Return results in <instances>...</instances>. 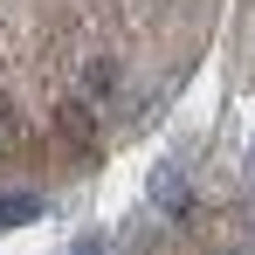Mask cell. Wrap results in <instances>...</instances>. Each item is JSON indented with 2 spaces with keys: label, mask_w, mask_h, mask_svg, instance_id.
Listing matches in <instances>:
<instances>
[{
  "label": "cell",
  "mask_w": 255,
  "mask_h": 255,
  "mask_svg": "<svg viewBox=\"0 0 255 255\" xmlns=\"http://www.w3.org/2000/svg\"><path fill=\"white\" fill-rule=\"evenodd\" d=\"M42 214V193H0V228H28Z\"/></svg>",
  "instance_id": "obj_2"
},
{
  "label": "cell",
  "mask_w": 255,
  "mask_h": 255,
  "mask_svg": "<svg viewBox=\"0 0 255 255\" xmlns=\"http://www.w3.org/2000/svg\"><path fill=\"white\" fill-rule=\"evenodd\" d=\"M83 97H97V104L118 97V62H111V55H90L83 62Z\"/></svg>",
  "instance_id": "obj_1"
}]
</instances>
